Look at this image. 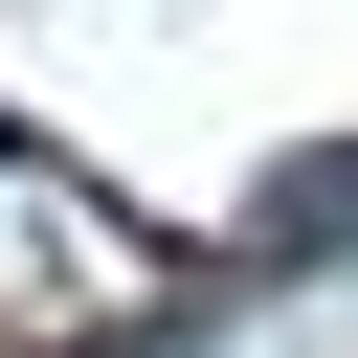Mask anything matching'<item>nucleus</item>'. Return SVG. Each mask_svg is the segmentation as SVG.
<instances>
[{
  "instance_id": "1",
  "label": "nucleus",
  "mask_w": 358,
  "mask_h": 358,
  "mask_svg": "<svg viewBox=\"0 0 358 358\" xmlns=\"http://www.w3.org/2000/svg\"><path fill=\"white\" fill-rule=\"evenodd\" d=\"M336 246H358V157H313V179L246 224V268H336Z\"/></svg>"
}]
</instances>
